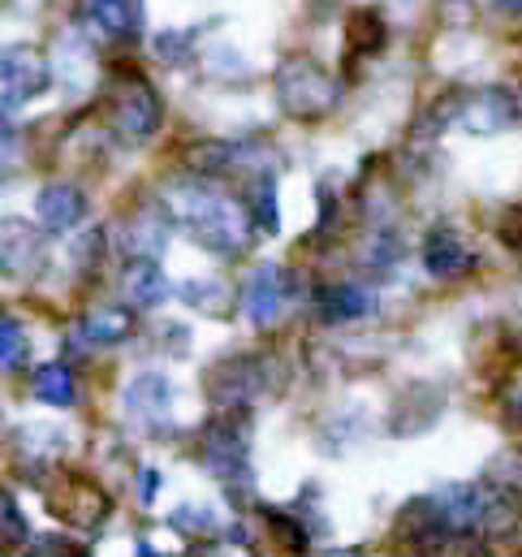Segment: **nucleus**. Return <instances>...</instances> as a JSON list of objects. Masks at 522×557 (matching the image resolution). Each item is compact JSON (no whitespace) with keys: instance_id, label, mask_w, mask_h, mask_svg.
Returning a JSON list of instances; mask_svg holds the SVG:
<instances>
[{"instance_id":"27","label":"nucleus","mask_w":522,"mask_h":557,"mask_svg":"<svg viewBox=\"0 0 522 557\" xmlns=\"http://www.w3.org/2000/svg\"><path fill=\"white\" fill-rule=\"evenodd\" d=\"M156 488H160V475H156L151 467H142V471H138V502L151 506V502H156Z\"/></svg>"},{"instance_id":"7","label":"nucleus","mask_w":522,"mask_h":557,"mask_svg":"<svg viewBox=\"0 0 522 557\" xmlns=\"http://www.w3.org/2000/svg\"><path fill=\"white\" fill-rule=\"evenodd\" d=\"M35 216L44 234H74L87 221V195L74 182H48L35 195Z\"/></svg>"},{"instance_id":"8","label":"nucleus","mask_w":522,"mask_h":557,"mask_svg":"<svg viewBox=\"0 0 522 557\" xmlns=\"http://www.w3.org/2000/svg\"><path fill=\"white\" fill-rule=\"evenodd\" d=\"M294 285V277L285 273V269H276V264H263V269H256L251 273V281H247V315H251V324H260V329H272L276 320H281V311L289 307V289Z\"/></svg>"},{"instance_id":"10","label":"nucleus","mask_w":522,"mask_h":557,"mask_svg":"<svg viewBox=\"0 0 522 557\" xmlns=\"http://www.w3.org/2000/svg\"><path fill=\"white\" fill-rule=\"evenodd\" d=\"M87 22L113 44L138 39L142 35V0H87Z\"/></svg>"},{"instance_id":"32","label":"nucleus","mask_w":522,"mask_h":557,"mask_svg":"<svg viewBox=\"0 0 522 557\" xmlns=\"http://www.w3.org/2000/svg\"><path fill=\"white\" fill-rule=\"evenodd\" d=\"M0 4H4V0H0Z\"/></svg>"},{"instance_id":"3","label":"nucleus","mask_w":522,"mask_h":557,"mask_svg":"<svg viewBox=\"0 0 522 557\" xmlns=\"http://www.w3.org/2000/svg\"><path fill=\"white\" fill-rule=\"evenodd\" d=\"M52 87V61L35 44H4L0 48V113H13L39 100Z\"/></svg>"},{"instance_id":"26","label":"nucleus","mask_w":522,"mask_h":557,"mask_svg":"<svg viewBox=\"0 0 522 557\" xmlns=\"http://www.w3.org/2000/svg\"><path fill=\"white\" fill-rule=\"evenodd\" d=\"M22 156V131L0 113V177H4V164H17Z\"/></svg>"},{"instance_id":"11","label":"nucleus","mask_w":522,"mask_h":557,"mask_svg":"<svg viewBox=\"0 0 522 557\" xmlns=\"http://www.w3.org/2000/svg\"><path fill=\"white\" fill-rule=\"evenodd\" d=\"M173 411V385L160 372H142L134 376L126 389V416L134 423H164Z\"/></svg>"},{"instance_id":"25","label":"nucleus","mask_w":522,"mask_h":557,"mask_svg":"<svg viewBox=\"0 0 522 557\" xmlns=\"http://www.w3.org/2000/svg\"><path fill=\"white\" fill-rule=\"evenodd\" d=\"M26 557H87L70 536H39V541H26Z\"/></svg>"},{"instance_id":"16","label":"nucleus","mask_w":522,"mask_h":557,"mask_svg":"<svg viewBox=\"0 0 522 557\" xmlns=\"http://www.w3.org/2000/svg\"><path fill=\"white\" fill-rule=\"evenodd\" d=\"M173 294H177L182 302H190L195 311H203V315H225V311L234 307V289H229L225 281H212V277L182 281V285H173Z\"/></svg>"},{"instance_id":"1","label":"nucleus","mask_w":522,"mask_h":557,"mask_svg":"<svg viewBox=\"0 0 522 557\" xmlns=\"http://www.w3.org/2000/svg\"><path fill=\"white\" fill-rule=\"evenodd\" d=\"M169 216L173 225H182L203 251L234 260L247 251L251 243V212L243 199H234L225 186H216L212 177L199 182H182L177 190H169Z\"/></svg>"},{"instance_id":"17","label":"nucleus","mask_w":522,"mask_h":557,"mask_svg":"<svg viewBox=\"0 0 522 557\" xmlns=\"http://www.w3.org/2000/svg\"><path fill=\"white\" fill-rule=\"evenodd\" d=\"M35 398L39 403H48V407H74V372L65 368V363H44V368H35Z\"/></svg>"},{"instance_id":"30","label":"nucleus","mask_w":522,"mask_h":557,"mask_svg":"<svg viewBox=\"0 0 522 557\" xmlns=\"http://www.w3.org/2000/svg\"><path fill=\"white\" fill-rule=\"evenodd\" d=\"M328 557H359V554H328Z\"/></svg>"},{"instance_id":"28","label":"nucleus","mask_w":522,"mask_h":557,"mask_svg":"<svg viewBox=\"0 0 522 557\" xmlns=\"http://www.w3.org/2000/svg\"><path fill=\"white\" fill-rule=\"evenodd\" d=\"M497 4H501L506 13H522V0H497Z\"/></svg>"},{"instance_id":"14","label":"nucleus","mask_w":522,"mask_h":557,"mask_svg":"<svg viewBox=\"0 0 522 557\" xmlns=\"http://www.w3.org/2000/svg\"><path fill=\"white\" fill-rule=\"evenodd\" d=\"M458 117H462V126L475 131V135H497V131L510 126V117H514V100H510L506 91H480V96H471V100L462 104Z\"/></svg>"},{"instance_id":"2","label":"nucleus","mask_w":522,"mask_h":557,"mask_svg":"<svg viewBox=\"0 0 522 557\" xmlns=\"http://www.w3.org/2000/svg\"><path fill=\"white\" fill-rule=\"evenodd\" d=\"M337 83L311 57H285L276 70V100L294 122H320L337 109Z\"/></svg>"},{"instance_id":"20","label":"nucleus","mask_w":522,"mask_h":557,"mask_svg":"<svg viewBox=\"0 0 522 557\" xmlns=\"http://www.w3.org/2000/svg\"><path fill=\"white\" fill-rule=\"evenodd\" d=\"M169 523H173L182 536H190V541H212L216 528H221V519H216L212 506H177V510L169 515Z\"/></svg>"},{"instance_id":"9","label":"nucleus","mask_w":522,"mask_h":557,"mask_svg":"<svg viewBox=\"0 0 522 557\" xmlns=\"http://www.w3.org/2000/svg\"><path fill=\"white\" fill-rule=\"evenodd\" d=\"M208 389H212L216 403H225V407H247V398H256L263 389L260 363L247 359V355H238V359L221 363V368L208 376Z\"/></svg>"},{"instance_id":"24","label":"nucleus","mask_w":522,"mask_h":557,"mask_svg":"<svg viewBox=\"0 0 522 557\" xmlns=\"http://www.w3.org/2000/svg\"><path fill=\"white\" fill-rule=\"evenodd\" d=\"M263 519L272 523V532H276V541H285L294 554H302V549H311V536H307V528L302 523H294L289 515H276V510H263Z\"/></svg>"},{"instance_id":"5","label":"nucleus","mask_w":522,"mask_h":557,"mask_svg":"<svg viewBox=\"0 0 522 557\" xmlns=\"http://www.w3.org/2000/svg\"><path fill=\"white\" fill-rule=\"evenodd\" d=\"M48 269L44 230L22 216H0V273L17 285H30Z\"/></svg>"},{"instance_id":"15","label":"nucleus","mask_w":522,"mask_h":557,"mask_svg":"<svg viewBox=\"0 0 522 557\" xmlns=\"http://www.w3.org/2000/svg\"><path fill=\"white\" fill-rule=\"evenodd\" d=\"M134 333V315L126 307H96L78 320V337L91 346H117Z\"/></svg>"},{"instance_id":"23","label":"nucleus","mask_w":522,"mask_h":557,"mask_svg":"<svg viewBox=\"0 0 522 557\" xmlns=\"http://www.w3.org/2000/svg\"><path fill=\"white\" fill-rule=\"evenodd\" d=\"M0 541H4L9 549L30 541L26 515H22V506H17V497H13V493H0Z\"/></svg>"},{"instance_id":"6","label":"nucleus","mask_w":522,"mask_h":557,"mask_svg":"<svg viewBox=\"0 0 522 557\" xmlns=\"http://www.w3.org/2000/svg\"><path fill=\"white\" fill-rule=\"evenodd\" d=\"M203 467H208L221 484L247 480V471H251V449H247L243 428H234V423H208V432H203Z\"/></svg>"},{"instance_id":"13","label":"nucleus","mask_w":522,"mask_h":557,"mask_svg":"<svg viewBox=\"0 0 522 557\" xmlns=\"http://www.w3.org/2000/svg\"><path fill=\"white\" fill-rule=\"evenodd\" d=\"M122 289H126V298H130L134 307L147 311V307H160L173 294V281L164 277V269L156 260L134 256L130 264H126V273H122Z\"/></svg>"},{"instance_id":"22","label":"nucleus","mask_w":522,"mask_h":557,"mask_svg":"<svg viewBox=\"0 0 522 557\" xmlns=\"http://www.w3.org/2000/svg\"><path fill=\"white\" fill-rule=\"evenodd\" d=\"M30 355V337L17 320H0V372H17Z\"/></svg>"},{"instance_id":"4","label":"nucleus","mask_w":522,"mask_h":557,"mask_svg":"<svg viewBox=\"0 0 522 557\" xmlns=\"http://www.w3.org/2000/svg\"><path fill=\"white\" fill-rule=\"evenodd\" d=\"M160 117H164V109H160V96L151 91V83L147 78H122L117 87H113V100H109V126H113V135L126 143V147H138V143H147L156 131H160Z\"/></svg>"},{"instance_id":"12","label":"nucleus","mask_w":522,"mask_h":557,"mask_svg":"<svg viewBox=\"0 0 522 557\" xmlns=\"http://www.w3.org/2000/svg\"><path fill=\"white\" fill-rule=\"evenodd\" d=\"M423 264H427L432 277L453 281V277H462V273L475 269V256L462 247V238H458L449 225H440V230H432L427 243H423Z\"/></svg>"},{"instance_id":"18","label":"nucleus","mask_w":522,"mask_h":557,"mask_svg":"<svg viewBox=\"0 0 522 557\" xmlns=\"http://www.w3.org/2000/svg\"><path fill=\"white\" fill-rule=\"evenodd\" d=\"M320 311H324L328 324H346V320H359V315L372 311V294L359 289V285H337V289L324 294V307Z\"/></svg>"},{"instance_id":"31","label":"nucleus","mask_w":522,"mask_h":557,"mask_svg":"<svg viewBox=\"0 0 522 557\" xmlns=\"http://www.w3.org/2000/svg\"><path fill=\"white\" fill-rule=\"evenodd\" d=\"M0 436H4V428H0Z\"/></svg>"},{"instance_id":"21","label":"nucleus","mask_w":522,"mask_h":557,"mask_svg":"<svg viewBox=\"0 0 522 557\" xmlns=\"http://www.w3.org/2000/svg\"><path fill=\"white\" fill-rule=\"evenodd\" d=\"M169 243V221L164 216H138L130 225V256H142V260H156Z\"/></svg>"},{"instance_id":"29","label":"nucleus","mask_w":522,"mask_h":557,"mask_svg":"<svg viewBox=\"0 0 522 557\" xmlns=\"http://www.w3.org/2000/svg\"><path fill=\"white\" fill-rule=\"evenodd\" d=\"M514 113H522V91H519V104H514Z\"/></svg>"},{"instance_id":"19","label":"nucleus","mask_w":522,"mask_h":557,"mask_svg":"<svg viewBox=\"0 0 522 557\" xmlns=\"http://www.w3.org/2000/svg\"><path fill=\"white\" fill-rule=\"evenodd\" d=\"M346 39L359 48V52H381L385 39H389V26L376 9H355L350 13V26H346Z\"/></svg>"}]
</instances>
